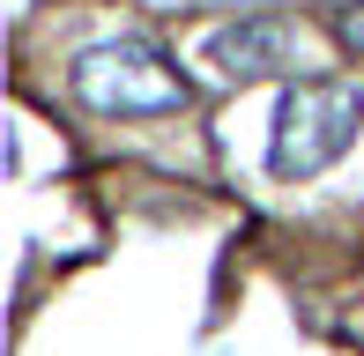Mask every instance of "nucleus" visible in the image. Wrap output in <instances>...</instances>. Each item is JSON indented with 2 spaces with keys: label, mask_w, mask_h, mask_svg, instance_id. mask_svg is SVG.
I'll return each instance as SVG.
<instances>
[{
  "label": "nucleus",
  "mask_w": 364,
  "mask_h": 356,
  "mask_svg": "<svg viewBox=\"0 0 364 356\" xmlns=\"http://www.w3.org/2000/svg\"><path fill=\"white\" fill-rule=\"evenodd\" d=\"M364 134V89L335 82V74H305L283 89L275 104V141H268V171L275 178H320L327 164L357 149Z\"/></svg>",
  "instance_id": "nucleus-1"
},
{
  "label": "nucleus",
  "mask_w": 364,
  "mask_h": 356,
  "mask_svg": "<svg viewBox=\"0 0 364 356\" xmlns=\"http://www.w3.org/2000/svg\"><path fill=\"white\" fill-rule=\"evenodd\" d=\"M75 96L119 119H149V111H178L186 104V74L141 38H105L75 60Z\"/></svg>",
  "instance_id": "nucleus-2"
},
{
  "label": "nucleus",
  "mask_w": 364,
  "mask_h": 356,
  "mask_svg": "<svg viewBox=\"0 0 364 356\" xmlns=\"http://www.w3.org/2000/svg\"><path fill=\"white\" fill-rule=\"evenodd\" d=\"M297 52H305V30L290 15H238L230 30L208 38V60H216V74H230V82H260V74L290 67Z\"/></svg>",
  "instance_id": "nucleus-3"
},
{
  "label": "nucleus",
  "mask_w": 364,
  "mask_h": 356,
  "mask_svg": "<svg viewBox=\"0 0 364 356\" xmlns=\"http://www.w3.org/2000/svg\"><path fill=\"white\" fill-rule=\"evenodd\" d=\"M335 30H342V45H350V52L364 60V0H357V8H342V15H335Z\"/></svg>",
  "instance_id": "nucleus-4"
}]
</instances>
